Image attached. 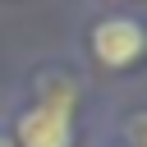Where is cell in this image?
<instances>
[{"label": "cell", "mask_w": 147, "mask_h": 147, "mask_svg": "<svg viewBox=\"0 0 147 147\" xmlns=\"http://www.w3.org/2000/svg\"><path fill=\"white\" fill-rule=\"evenodd\" d=\"M0 147H14V142H5V138H0Z\"/></svg>", "instance_id": "3957f363"}, {"label": "cell", "mask_w": 147, "mask_h": 147, "mask_svg": "<svg viewBox=\"0 0 147 147\" xmlns=\"http://www.w3.org/2000/svg\"><path fill=\"white\" fill-rule=\"evenodd\" d=\"M142 46H147L142 23H138V18H129V14L101 18V23L92 28V51H96V60H101V64H110V69L133 64V60L142 55Z\"/></svg>", "instance_id": "6da1fadb"}, {"label": "cell", "mask_w": 147, "mask_h": 147, "mask_svg": "<svg viewBox=\"0 0 147 147\" xmlns=\"http://www.w3.org/2000/svg\"><path fill=\"white\" fill-rule=\"evenodd\" d=\"M69 138H74V119L60 106L37 101L18 119V147H69Z\"/></svg>", "instance_id": "7a4b0ae2"}]
</instances>
